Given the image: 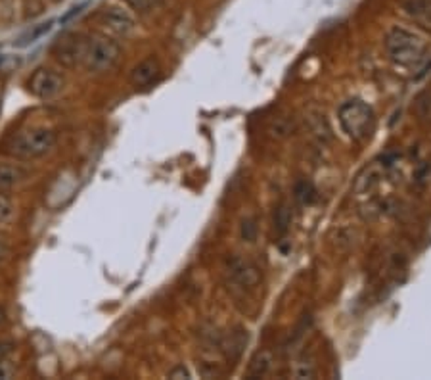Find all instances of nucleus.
Returning <instances> with one entry per match:
<instances>
[{
	"label": "nucleus",
	"instance_id": "nucleus-16",
	"mask_svg": "<svg viewBox=\"0 0 431 380\" xmlns=\"http://www.w3.org/2000/svg\"><path fill=\"white\" fill-rule=\"evenodd\" d=\"M289 221H292V216H289V209H287L286 204L278 206L275 213V227L278 233H286L287 227H289Z\"/></svg>",
	"mask_w": 431,
	"mask_h": 380
},
{
	"label": "nucleus",
	"instance_id": "nucleus-27",
	"mask_svg": "<svg viewBox=\"0 0 431 380\" xmlns=\"http://www.w3.org/2000/svg\"><path fill=\"white\" fill-rule=\"evenodd\" d=\"M4 321H6V313H4V310L0 307V324H4Z\"/></svg>",
	"mask_w": 431,
	"mask_h": 380
},
{
	"label": "nucleus",
	"instance_id": "nucleus-19",
	"mask_svg": "<svg viewBox=\"0 0 431 380\" xmlns=\"http://www.w3.org/2000/svg\"><path fill=\"white\" fill-rule=\"evenodd\" d=\"M292 129H294V125L289 123V120H286V117H278V120L272 123V127H270V133L275 134V137H278V139H284V137H287V134L292 133Z\"/></svg>",
	"mask_w": 431,
	"mask_h": 380
},
{
	"label": "nucleus",
	"instance_id": "nucleus-21",
	"mask_svg": "<svg viewBox=\"0 0 431 380\" xmlns=\"http://www.w3.org/2000/svg\"><path fill=\"white\" fill-rule=\"evenodd\" d=\"M16 352V344L12 340H0V363L8 361Z\"/></svg>",
	"mask_w": 431,
	"mask_h": 380
},
{
	"label": "nucleus",
	"instance_id": "nucleus-24",
	"mask_svg": "<svg viewBox=\"0 0 431 380\" xmlns=\"http://www.w3.org/2000/svg\"><path fill=\"white\" fill-rule=\"evenodd\" d=\"M14 373H16V369H14L10 363L8 361L0 363V379H4V380L12 379Z\"/></svg>",
	"mask_w": 431,
	"mask_h": 380
},
{
	"label": "nucleus",
	"instance_id": "nucleus-7",
	"mask_svg": "<svg viewBox=\"0 0 431 380\" xmlns=\"http://www.w3.org/2000/svg\"><path fill=\"white\" fill-rule=\"evenodd\" d=\"M100 26L115 37H131L137 29V21L129 10L121 6L104 8L100 14Z\"/></svg>",
	"mask_w": 431,
	"mask_h": 380
},
{
	"label": "nucleus",
	"instance_id": "nucleus-20",
	"mask_svg": "<svg viewBox=\"0 0 431 380\" xmlns=\"http://www.w3.org/2000/svg\"><path fill=\"white\" fill-rule=\"evenodd\" d=\"M257 236V225L253 219H244L242 221V238L248 242H253Z\"/></svg>",
	"mask_w": 431,
	"mask_h": 380
},
{
	"label": "nucleus",
	"instance_id": "nucleus-12",
	"mask_svg": "<svg viewBox=\"0 0 431 380\" xmlns=\"http://www.w3.org/2000/svg\"><path fill=\"white\" fill-rule=\"evenodd\" d=\"M27 177V171L21 165L4 164L0 162V194H6L10 190L23 183Z\"/></svg>",
	"mask_w": 431,
	"mask_h": 380
},
{
	"label": "nucleus",
	"instance_id": "nucleus-5",
	"mask_svg": "<svg viewBox=\"0 0 431 380\" xmlns=\"http://www.w3.org/2000/svg\"><path fill=\"white\" fill-rule=\"evenodd\" d=\"M88 35L83 33H65L52 46V58L65 70H75L77 65H83L85 54H87Z\"/></svg>",
	"mask_w": 431,
	"mask_h": 380
},
{
	"label": "nucleus",
	"instance_id": "nucleus-4",
	"mask_svg": "<svg viewBox=\"0 0 431 380\" xmlns=\"http://www.w3.org/2000/svg\"><path fill=\"white\" fill-rule=\"evenodd\" d=\"M121 45L107 35H90L83 65L90 73H106L119 62Z\"/></svg>",
	"mask_w": 431,
	"mask_h": 380
},
{
	"label": "nucleus",
	"instance_id": "nucleus-2",
	"mask_svg": "<svg viewBox=\"0 0 431 380\" xmlns=\"http://www.w3.org/2000/svg\"><path fill=\"white\" fill-rule=\"evenodd\" d=\"M385 52L391 62L403 68H413L424 60L425 43L418 33L405 27H391L383 41Z\"/></svg>",
	"mask_w": 431,
	"mask_h": 380
},
{
	"label": "nucleus",
	"instance_id": "nucleus-26",
	"mask_svg": "<svg viewBox=\"0 0 431 380\" xmlns=\"http://www.w3.org/2000/svg\"><path fill=\"white\" fill-rule=\"evenodd\" d=\"M4 255H6V246H4V242H0V261L4 260Z\"/></svg>",
	"mask_w": 431,
	"mask_h": 380
},
{
	"label": "nucleus",
	"instance_id": "nucleus-14",
	"mask_svg": "<svg viewBox=\"0 0 431 380\" xmlns=\"http://www.w3.org/2000/svg\"><path fill=\"white\" fill-rule=\"evenodd\" d=\"M295 198L301 204H313L316 200V189L311 181H299L295 184Z\"/></svg>",
	"mask_w": 431,
	"mask_h": 380
},
{
	"label": "nucleus",
	"instance_id": "nucleus-11",
	"mask_svg": "<svg viewBox=\"0 0 431 380\" xmlns=\"http://www.w3.org/2000/svg\"><path fill=\"white\" fill-rule=\"evenodd\" d=\"M403 10L420 27L431 31V0H403Z\"/></svg>",
	"mask_w": 431,
	"mask_h": 380
},
{
	"label": "nucleus",
	"instance_id": "nucleus-6",
	"mask_svg": "<svg viewBox=\"0 0 431 380\" xmlns=\"http://www.w3.org/2000/svg\"><path fill=\"white\" fill-rule=\"evenodd\" d=\"M27 87H29V93L35 98L50 100V98L62 93L63 87H65V79L58 71L48 70V68H38L31 75L29 83H27Z\"/></svg>",
	"mask_w": 431,
	"mask_h": 380
},
{
	"label": "nucleus",
	"instance_id": "nucleus-28",
	"mask_svg": "<svg viewBox=\"0 0 431 380\" xmlns=\"http://www.w3.org/2000/svg\"><path fill=\"white\" fill-rule=\"evenodd\" d=\"M2 60H4V56H2V54H0V63H2Z\"/></svg>",
	"mask_w": 431,
	"mask_h": 380
},
{
	"label": "nucleus",
	"instance_id": "nucleus-23",
	"mask_svg": "<svg viewBox=\"0 0 431 380\" xmlns=\"http://www.w3.org/2000/svg\"><path fill=\"white\" fill-rule=\"evenodd\" d=\"M50 27H52V21H46V23H43V26L38 27V29H35V31L33 33H29V41H27L26 45H29V43H35V38H38L41 37V35H43V33H46V31H50Z\"/></svg>",
	"mask_w": 431,
	"mask_h": 380
},
{
	"label": "nucleus",
	"instance_id": "nucleus-3",
	"mask_svg": "<svg viewBox=\"0 0 431 380\" xmlns=\"http://www.w3.org/2000/svg\"><path fill=\"white\" fill-rule=\"evenodd\" d=\"M339 125L353 140H364L374 129V110L363 100H347L339 106Z\"/></svg>",
	"mask_w": 431,
	"mask_h": 380
},
{
	"label": "nucleus",
	"instance_id": "nucleus-10",
	"mask_svg": "<svg viewBox=\"0 0 431 380\" xmlns=\"http://www.w3.org/2000/svg\"><path fill=\"white\" fill-rule=\"evenodd\" d=\"M159 71H161V68H159V62L156 58H146L132 68L129 81L134 89H144V87H150L151 83L156 81L159 77Z\"/></svg>",
	"mask_w": 431,
	"mask_h": 380
},
{
	"label": "nucleus",
	"instance_id": "nucleus-13",
	"mask_svg": "<svg viewBox=\"0 0 431 380\" xmlns=\"http://www.w3.org/2000/svg\"><path fill=\"white\" fill-rule=\"evenodd\" d=\"M270 369H272V355H270V352H261L251 359L248 373H250V376H267Z\"/></svg>",
	"mask_w": 431,
	"mask_h": 380
},
{
	"label": "nucleus",
	"instance_id": "nucleus-9",
	"mask_svg": "<svg viewBox=\"0 0 431 380\" xmlns=\"http://www.w3.org/2000/svg\"><path fill=\"white\" fill-rule=\"evenodd\" d=\"M248 340H250V334L248 330L238 327V329L226 332L223 338H220V352L225 354V357L228 361H238L242 354H244L245 346H248Z\"/></svg>",
	"mask_w": 431,
	"mask_h": 380
},
{
	"label": "nucleus",
	"instance_id": "nucleus-17",
	"mask_svg": "<svg viewBox=\"0 0 431 380\" xmlns=\"http://www.w3.org/2000/svg\"><path fill=\"white\" fill-rule=\"evenodd\" d=\"M161 2H163V0H125L127 6L132 8V10H134V12H138V14L151 12V10L159 6Z\"/></svg>",
	"mask_w": 431,
	"mask_h": 380
},
{
	"label": "nucleus",
	"instance_id": "nucleus-1",
	"mask_svg": "<svg viewBox=\"0 0 431 380\" xmlns=\"http://www.w3.org/2000/svg\"><path fill=\"white\" fill-rule=\"evenodd\" d=\"M58 137L52 129L46 127H33V129H26L19 131L6 142V154L21 162H29V159L43 158L50 152L52 148L56 146Z\"/></svg>",
	"mask_w": 431,
	"mask_h": 380
},
{
	"label": "nucleus",
	"instance_id": "nucleus-15",
	"mask_svg": "<svg viewBox=\"0 0 431 380\" xmlns=\"http://www.w3.org/2000/svg\"><path fill=\"white\" fill-rule=\"evenodd\" d=\"M292 376L294 379H314L316 376V367H314V363L301 359L292 369Z\"/></svg>",
	"mask_w": 431,
	"mask_h": 380
},
{
	"label": "nucleus",
	"instance_id": "nucleus-8",
	"mask_svg": "<svg viewBox=\"0 0 431 380\" xmlns=\"http://www.w3.org/2000/svg\"><path fill=\"white\" fill-rule=\"evenodd\" d=\"M226 275L228 279L238 285L240 288H255L261 283V269L250 260H244V258H232L226 263Z\"/></svg>",
	"mask_w": 431,
	"mask_h": 380
},
{
	"label": "nucleus",
	"instance_id": "nucleus-18",
	"mask_svg": "<svg viewBox=\"0 0 431 380\" xmlns=\"http://www.w3.org/2000/svg\"><path fill=\"white\" fill-rule=\"evenodd\" d=\"M14 217V204L10 202V198L4 194H0V227H6L8 223L12 221Z\"/></svg>",
	"mask_w": 431,
	"mask_h": 380
},
{
	"label": "nucleus",
	"instance_id": "nucleus-25",
	"mask_svg": "<svg viewBox=\"0 0 431 380\" xmlns=\"http://www.w3.org/2000/svg\"><path fill=\"white\" fill-rule=\"evenodd\" d=\"M85 8V4H81V6H77V8H71V12H68L65 16L62 18V23H65V21H69V19L73 18V16H77V14H81V10Z\"/></svg>",
	"mask_w": 431,
	"mask_h": 380
},
{
	"label": "nucleus",
	"instance_id": "nucleus-22",
	"mask_svg": "<svg viewBox=\"0 0 431 380\" xmlns=\"http://www.w3.org/2000/svg\"><path fill=\"white\" fill-rule=\"evenodd\" d=\"M167 376H169V379H192V374H190V371H188L184 365H176L175 369H171Z\"/></svg>",
	"mask_w": 431,
	"mask_h": 380
}]
</instances>
